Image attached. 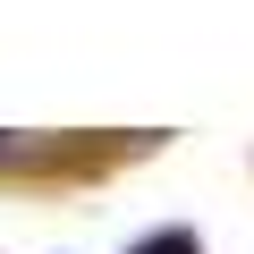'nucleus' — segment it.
<instances>
[{"mask_svg": "<svg viewBox=\"0 0 254 254\" xmlns=\"http://www.w3.org/2000/svg\"><path fill=\"white\" fill-rule=\"evenodd\" d=\"M136 254H195V237H187V229H170V237H144Z\"/></svg>", "mask_w": 254, "mask_h": 254, "instance_id": "f257e3e1", "label": "nucleus"}]
</instances>
